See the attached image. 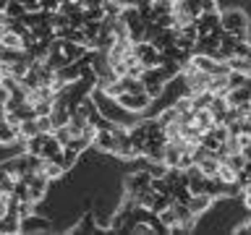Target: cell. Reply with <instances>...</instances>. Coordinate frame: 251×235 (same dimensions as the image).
<instances>
[{
  "instance_id": "8",
  "label": "cell",
  "mask_w": 251,
  "mask_h": 235,
  "mask_svg": "<svg viewBox=\"0 0 251 235\" xmlns=\"http://www.w3.org/2000/svg\"><path fill=\"white\" fill-rule=\"evenodd\" d=\"M194 24H196V31H199V34H207V31H212V29H217V26H220V13H217V11L199 13Z\"/></svg>"
},
{
  "instance_id": "1",
  "label": "cell",
  "mask_w": 251,
  "mask_h": 235,
  "mask_svg": "<svg viewBox=\"0 0 251 235\" xmlns=\"http://www.w3.org/2000/svg\"><path fill=\"white\" fill-rule=\"evenodd\" d=\"M220 26H223V31H230L238 42H246L249 39V19L243 11H238V8L220 13Z\"/></svg>"
},
{
  "instance_id": "33",
  "label": "cell",
  "mask_w": 251,
  "mask_h": 235,
  "mask_svg": "<svg viewBox=\"0 0 251 235\" xmlns=\"http://www.w3.org/2000/svg\"><path fill=\"white\" fill-rule=\"evenodd\" d=\"M60 8V0H42V11H47V13H55Z\"/></svg>"
},
{
  "instance_id": "37",
  "label": "cell",
  "mask_w": 251,
  "mask_h": 235,
  "mask_svg": "<svg viewBox=\"0 0 251 235\" xmlns=\"http://www.w3.org/2000/svg\"><path fill=\"white\" fill-rule=\"evenodd\" d=\"M5 5H8V0H0V16H3V11H5Z\"/></svg>"
},
{
  "instance_id": "5",
  "label": "cell",
  "mask_w": 251,
  "mask_h": 235,
  "mask_svg": "<svg viewBox=\"0 0 251 235\" xmlns=\"http://www.w3.org/2000/svg\"><path fill=\"white\" fill-rule=\"evenodd\" d=\"M209 76L212 73H204V70H194L191 76H186V97H191V94H199L207 89V84H209Z\"/></svg>"
},
{
  "instance_id": "9",
  "label": "cell",
  "mask_w": 251,
  "mask_h": 235,
  "mask_svg": "<svg viewBox=\"0 0 251 235\" xmlns=\"http://www.w3.org/2000/svg\"><path fill=\"white\" fill-rule=\"evenodd\" d=\"M92 144L97 146V149H102V152H113V154H115V149H118L113 133H110L107 128H102V131L94 133V141H92Z\"/></svg>"
},
{
  "instance_id": "25",
  "label": "cell",
  "mask_w": 251,
  "mask_h": 235,
  "mask_svg": "<svg viewBox=\"0 0 251 235\" xmlns=\"http://www.w3.org/2000/svg\"><path fill=\"white\" fill-rule=\"evenodd\" d=\"M165 180H168V183L173 186V183H180V180H183V170L180 167H165V175H162ZM186 183V180H183Z\"/></svg>"
},
{
  "instance_id": "14",
  "label": "cell",
  "mask_w": 251,
  "mask_h": 235,
  "mask_svg": "<svg viewBox=\"0 0 251 235\" xmlns=\"http://www.w3.org/2000/svg\"><path fill=\"white\" fill-rule=\"evenodd\" d=\"M191 123H196L201 131H209V128H212V123H215V120H212V110H209V107L194 110V120H191Z\"/></svg>"
},
{
  "instance_id": "6",
  "label": "cell",
  "mask_w": 251,
  "mask_h": 235,
  "mask_svg": "<svg viewBox=\"0 0 251 235\" xmlns=\"http://www.w3.org/2000/svg\"><path fill=\"white\" fill-rule=\"evenodd\" d=\"M149 172L147 170H139L133 172V175H128V180H126V191H128V196H136L139 191H144V188H149Z\"/></svg>"
},
{
  "instance_id": "27",
  "label": "cell",
  "mask_w": 251,
  "mask_h": 235,
  "mask_svg": "<svg viewBox=\"0 0 251 235\" xmlns=\"http://www.w3.org/2000/svg\"><path fill=\"white\" fill-rule=\"evenodd\" d=\"M176 118H178L176 107H168V110H165V113H160V115H157V123H160L162 128H165V125H170L173 120H176Z\"/></svg>"
},
{
  "instance_id": "16",
  "label": "cell",
  "mask_w": 251,
  "mask_h": 235,
  "mask_svg": "<svg viewBox=\"0 0 251 235\" xmlns=\"http://www.w3.org/2000/svg\"><path fill=\"white\" fill-rule=\"evenodd\" d=\"M0 47H11V50H21V37L11 29H3L0 34Z\"/></svg>"
},
{
  "instance_id": "32",
  "label": "cell",
  "mask_w": 251,
  "mask_h": 235,
  "mask_svg": "<svg viewBox=\"0 0 251 235\" xmlns=\"http://www.w3.org/2000/svg\"><path fill=\"white\" fill-rule=\"evenodd\" d=\"M176 47H180V50H194V39H188L186 34H176Z\"/></svg>"
},
{
  "instance_id": "24",
  "label": "cell",
  "mask_w": 251,
  "mask_h": 235,
  "mask_svg": "<svg viewBox=\"0 0 251 235\" xmlns=\"http://www.w3.org/2000/svg\"><path fill=\"white\" fill-rule=\"evenodd\" d=\"M246 73H241V70H230L227 73V89H235V86H243L246 84Z\"/></svg>"
},
{
  "instance_id": "17",
  "label": "cell",
  "mask_w": 251,
  "mask_h": 235,
  "mask_svg": "<svg viewBox=\"0 0 251 235\" xmlns=\"http://www.w3.org/2000/svg\"><path fill=\"white\" fill-rule=\"evenodd\" d=\"M34 133H39L34 118H26V120H21V123H19V139H21V141H26L29 136H34Z\"/></svg>"
},
{
  "instance_id": "34",
  "label": "cell",
  "mask_w": 251,
  "mask_h": 235,
  "mask_svg": "<svg viewBox=\"0 0 251 235\" xmlns=\"http://www.w3.org/2000/svg\"><path fill=\"white\" fill-rule=\"evenodd\" d=\"M199 8L201 13H209V11H217V3L215 0H199Z\"/></svg>"
},
{
  "instance_id": "23",
  "label": "cell",
  "mask_w": 251,
  "mask_h": 235,
  "mask_svg": "<svg viewBox=\"0 0 251 235\" xmlns=\"http://www.w3.org/2000/svg\"><path fill=\"white\" fill-rule=\"evenodd\" d=\"M149 188H152L154 193H170V183L162 175L160 178H149Z\"/></svg>"
},
{
  "instance_id": "28",
  "label": "cell",
  "mask_w": 251,
  "mask_h": 235,
  "mask_svg": "<svg viewBox=\"0 0 251 235\" xmlns=\"http://www.w3.org/2000/svg\"><path fill=\"white\" fill-rule=\"evenodd\" d=\"M52 136L58 139V144H60V146H66L68 141H71V133H68L66 125H58V128H52Z\"/></svg>"
},
{
  "instance_id": "18",
  "label": "cell",
  "mask_w": 251,
  "mask_h": 235,
  "mask_svg": "<svg viewBox=\"0 0 251 235\" xmlns=\"http://www.w3.org/2000/svg\"><path fill=\"white\" fill-rule=\"evenodd\" d=\"M76 157H78L76 149L63 146V152H60V164H63V170H71V167H74V164H76Z\"/></svg>"
},
{
  "instance_id": "36",
  "label": "cell",
  "mask_w": 251,
  "mask_h": 235,
  "mask_svg": "<svg viewBox=\"0 0 251 235\" xmlns=\"http://www.w3.org/2000/svg\"><path fill=\"white\" fill-rule=\"evenodd\" d=\"M241 154H243V157H246V162H251V139H249V141H246V144H243V146H241Z\"/></svg>"
},
{
  "instance_id": "10",
  "label": "cell",
  "mask_w": 251,
  "mask_h": 235,
  "mask_svg": "<svg viewBox=\"0 0 251 235\" xmlns=\"http://www.w3.org/2000/svg\"><path fill=\"white\" fill-rule=\"evenodd\" d=\"M209 207H212V196H207V193H191V199H188V209H191L196 217H199L201 212H207Z\"/></svg>"
},
{
  "instance_id": "22",
  "label": "cell",
  "mask_w": 251,
  "mask_h": 235,
  "mask_svg": "<svg viewBox=\"0 0 251 235\" xmlns=\"http://www.w3.org/2000/svg\"><path fill=\"white\" fill-rule=\"evenodd\" d=\"M157 217H160V222L168 227V230H170L173 225H178V217H176V212H173L170 207H165L162 212H157Z\"/></svg>"
},
{
  "instance_id": "13",
  "label": "cell",
  "mask_w": 251,
  "mask_h": 235,
  "mask_svg": "<svg viewBox=\"0 0 251 235\" xmlns=\"http://www.w3.org/2000/svg\"><path fill=\"white\" fill-rule=\"evenodd\" d=\"M196 164H199V170H201V172H204V175H207V178H217V167H220V160H217L215 154H207V157H204V160H199Z\"/></svg>"
},
{
  "instance_id": "35",
  "label": "cell",
  "mask_w": 251,
  "mask_h": 235,
  "mask_svg": "<svg viewBox=\"0 0 251 235\" xmlns=\"http://www.w3.org/2000/svg\"><path fill=\"white\" fill-rule=\"evenodd\" d=\"M76 3L81 5V8H92V5H102L105 0H76Z\"/></svg>"
},
{
  "instance_id": "20",
  "label": "cell",
  "mask_w": 251,
  "mask_h": 235,
  "mask_svg": "<svg viewBox=\"0 0 251 235\" xmlns=\"http://www.w3.org/2000/svg\"><path fill=\"white\" fill-rule=\"evenodd\" d=\"M217 180H223V183H233V180H235V170H233L227 162H220V167H217Z\"/></svg>"
},
{
  "instance_id": "31",
  "label": "cell",
  "mask_w": 251,
  "mask_h": 235,
  "mask_svg": "<svg viewBox=\"0 0 251 235\" xmlns=\"http://www.w3.org/2000/svg\"><path fill=\"white\" fill-rule=\"evenodd\" d=\"M19 3L24 5V11H26V13H37V11H42V0H19Z\"/></svg>"
},
{
  "instance_id": "15",
  "label": "cell",
  "mask_w": 251,
  "mask_h": 235,
  "mask_svg": "<svg viewBox=\"0 0 251 235\" xmlns=\"http://www.w3.org/2000/svg\"><path fill=\"white\" fill-rule=\"evenodd\" d=\"M207 92H212V94H225V92H227V73H215V76H209Z\"/></svg>"
},
{
  "instance_id": "19",
  "label": "cell",
  "mask_w": 251,
  "mask_h": 235,
  "mask_svg": "<svg viewBox=\"0 0 251 235\" xmlns=\"http://www.w3.org/2000/svg\"><path fill=\"white\" fill-rule=\"evenodd\" d=\"M24 13H26V11H24V5L19 3V0H8V5H5V11H3L5 19H21Z\"/></svg>"
},
{
  "instance_id": "38",
  "label": "cell",
  "mask_w": 251,
  "mask_h": 235,
  "mask_svg": "<svg viewBox=\"0 0 251 235\" xmlns=\"http://www.w3.org/2000/svg\"><path fill=\"white\" fill-rule=\"evenodd\" d=\"M246 186L251 188V172H246ZM246 186H243V188H246Z\"/></svg>"
},
{
  "instance_id": "7",
  "label": "cell",
  "mask_w": 251,
  "mask_h": 235,
  "mask_svg": "<svg viewBox=\"0 0 251 235\" xmlns=\"http://www.w3.org/2000/svg\"><path fill=\"white\" fill-rule=\"evenodd\" d=\"M8 175H11L13 180L16 178H21L24 172H29V160H26V154H21V157H13V160H8V162H3L0 164Z\"/></svg>"
},
{
  "instance_id": "21",
  "label": "cell",
  "mask_w": 251,
  "mask_h": 235,
  "mask_svg": "<svg viewBox=\"0 0 251 235\" xmlns=\"http://www.w3.org/2000/svg\"><path fill=\"white\" fill-rule=\"evenodd\" d=\"M225 162H227V164H230V167H233L235 172H238V170H243V167H246V157H243L241 152H230V154H227V157H225Z\"/></svg>"
},
{
  "instance_id": "30",
  "label": "cell",
  "mask_w": 251,
  "mask_h": 235,
  "mask_svg": "<svg viewBox=\"0 0 251 235\" xmlns=\"http://www.w3.org/2000/svg\"><path fill=\"white\" fill-rule=\"evenodd\" d=\"M34 120H37V128L42 131V133H50V131H52V120H50V115H37Z\"/></svg>"
},
{
  "instance_id": "3",
  "label": "cell",
  "mask_w": 251,
  "mask_h": 235,
  "mask_svg": "<svg viewBox=\"0 0 251 235\" xmlns=\"http://www.w3.org/2000/svg\"><path fill=\"white\" fill-rule=\"evenodd\" d=\"M131 52L141 60V66H144V68H154L157 63H160V50H157L152 42H147V39H141V42H133Z\"/></svg>"
},
{
  "instance_id": "4",
  "label": "cell",
  "mask_w": 251,
  "mask_h": 235,
  "mask_svg": "<svg viewBox=\"0 0 251 235\" xmlns=\"http://www.w3.org/2000/svg\"><path fill=\"white\" fill-rule=\"evenodd\" d=\"M37 230H50V222L45 217H37L34 212L19 219V233H37Z\"/></svg>"
},
{
  "instance_id": "2",
  "label": "cell",
  "mask_w": 251,
  "mask_h": 235,
  "mask_svg": "<svg viewBox=\"0 0 251 235\" xmlns=\"http://www.w3.org/2000/svg\"><path fill=\"white\" fill-rule=\"evenodd\" d=\"M115 105H121L123 110H128V113H141V110H147L152 105V99H149L147 92L141 94H131V92H121L115 97Z\"/></svg>"
},
{
  "instance_id": "11",
  "label": "cell",
  "mask_w": 251,
  "mask_h": 235,
  "mask_svg": "<svg viewBox=\"0 0 251 235\" xmlns=\"http://www.w3.org/2000/svg\"><path fill=\"white\" fill-rule=\"evenodd\" d=\"M60 149H63V146L58 144V139H55L52 131H50V133L45 136V144H42V152H39V157H42V160H52V157L58 154Z\"/></svg>"
},
{
  "instance_id": "39",
  "label": "cell",
  "mask_w": 251,
  "mask_h": 235,
  "mask_svg": "<svg viewBox=\"0 0 251 235\" xmlns=\"http://www.w3.org/2000/svg\"><path fill=\"white\" fill-rule=\"evenodd\" d=\"M249 105H251V92H249Z\"/></svg>"
},
{
  "instance_id": "12",
  "label": "cell",
  "mask_w": 251,
  "mask_h": 235,
  "mask_svg": "<svg viewBox=\"0 0 251 235\" xmlns=\"http://www.w3.org/2000/svg\"><path fill=\"white\" fill-rule=\"evenodd\" d=\"M13 141H19V128L0 118V144H13Z\"/></svg>"
},
{
  "instance_id": "29",
  "label": "cell",
  "mask_w": 251,
  "mask_h": 235,
  "mask_svg": "<svg viewBox=\"0 0 251 235\" xmlns=\"http://www.w3.org/2000/svg\"><path fill=\"white\" fill-rule=\"evenodd\" d=\"M11 188H13V178L0 167V193H11Z\"/></svg>"
},
{
  "instance_id": "26",
  "label": "cell",
  "mask_w": 251,
  "mask_h": 235,
  "mask_svg": "<svg viewBox=\"0 0 251 235\" xmlns=\"http://www.w3.org/2000/svg\"><path fill=\"white\" fill-rule=\"evenodd\" d=\"M92 230H97V225H94V219H92V214H86L81 222H78L76 227H74V233H92Z\"/></svg>"
}]
</instances>
